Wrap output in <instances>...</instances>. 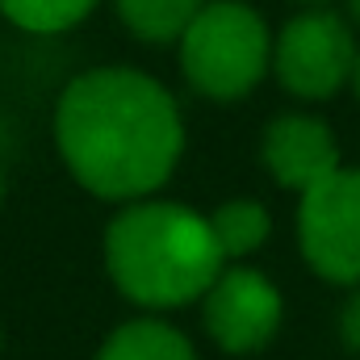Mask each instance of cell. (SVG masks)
Instances as JSON below:
<instances>
[{
	"mask_svg": "<svg viewBox=\"0 0 360 360\" xmlns=\"http://www.w3.org/2000/svg\"><path fill=\"white\" fill-rule=\"evenodd\" d=\"M55 147L68 172L105 201L151 197L176 172L184 122L155 76L134 68H92L55 105Z\"/></svg>",
	"mask_w": 360,
	"mask_h": 360,
	"instance_id": "cell-1",
	"label": "cell"
},
{
	"mask_svg": "<svg viewBox=\"0 0 360 360\" xmlns=\"http://www.w3.org/2000/svg\"><path fill=\"white\" fill-rule=\"evenodd\" d=\"M105 264L113 285L151 310L188 306L210 293L226 256L210 218L176 201H130L105 231Z\"/></svg>",
	"mask_w": 360,
	"mask_h": 360,
	"instance_id": "cell-2",
	"label": "cell"
},
{
	"mask_svg": "<svg viewBox=\"0 0 360 360\" xmlns=\"http://www.w3.org/2000/svg\"><path fill=\"white\" fill-rule=\"evenodd\" d=\"M272 63L269 25L239 0H210L180 34V72L210 101H239Z\"/></svg>",
	"mask_w": 360,
	"mask_h": 360,
	"instance_id": "cell-3",
	"label": "cell"
},
{
	"mask_svg": "<svg viewBox=\"0 0 360 360\" xmlns=\"http://www.w3.org/2000/svg\"><path fill=\"white\" fill-rule=\"evenodd\" d=\"M297 239L319 276L340 285L360 281V168H340L302 193Z\"/></svg>",
	"mask_w": 360,
	"mask_h": 360,
	"instance_id": "cell-4",
	"label": "cell"
},
{
	"mask_svg": "<svg viewBox=\"0 0 360 360\" xmlns=\"http://www.w3.org/2000/svg\"><path fill=\"white\" fill-rule=\"evenodd\" d=\"M272 68L293 96L327 101L331 92L344 89V80H352V68H356L352 30L335 13L310 8L293 17L272 42Z\"/></svg>",
	"mask_w": 360,
	"mask_h": 360,
	"instance_id": "cell-5",
	"label": "cell"
},
{
	"mask_svg": "<svg viewBox=\"0 0 360 360\" xmlns=\"http://www.w3.org/2000/svg\"><path fill=\"white\" fill-rule=\"evenodd\" d=\"M281 327V293L264 272L222 269L205 293V331L226 352H256Z\"/></svg>",
	"mask_w": 360,
	"mask_h": 360,
	"instance_id": "cell-6",
	"label": "cell"
},
{
	"mask_svg": "<svg viewBox=\"0 0 360 360\" xmlns=\"http://www.w3.org/2000/svg\"><path fill=\"white\" fill-rule=\"evenodd\" d=\"M264 164L276 184L306 193L331 172H340V147L319 117L289 113L276 117L264 134Z\"/></svg>",
	"mask_w": 360,
	"mask_h": 360,
	"instance_id": "cell-7",
	"label": "cell"
},
{
	"mask_svg": "<svg viewBox=\"0 0 360 360\" xmlns=\"http://www.w3.org/2000/svg\"><path fill=\"white\" fill-rule=\"evenodd\" d=\"M96 360H193V344L160 319H134L105 340Z\"/></svg>",
	"mask_w": 360,
	"mask_h": 360,
	"instance_id": "cell-8",
	"label": "cell"
},
{
	"mask_svg": "<svg viewBox=\"0 0 360 360\" xmlns=\"http://www.w3.org/2000/svg\"><path fill=\"white\" fill-rule=\"evenodd\" d=\"M210 0H113L122 25L143 42H180Z\"/></svg>",
	"mask_w": 360,
	"mask_h": 360,
	"instance_id": "cell-9",
	"label": "cell"
},
{
	"mask_svg": "<svg viewBox=\"0 0 360 360\" xmlns=\"http://www.w3.org/2000/svg\"><path fill=\"white\" fill-rule=\"evenodd\" d=\"M210 231L218 239V252L226 260H239V256H252L269 239L272 222L260 201H226L210 214Z\"/></svg>",
	"mask_w": 360,
	"mask_h": 360,
	"instance_id": "cell-10",
	"label": "cell"
},
{
	"mask_svg": "<svg viewBox=\"0 0 360 360\" xmlns=\"http://www.w3.org/2000/svg\"><path fill=\"white\" fill-rule=\"evenodd\" d=\"M96 8V0H0V13L30 34H63L80 25Z\"/></svg>",
	"mask_w": 360,
	"mask_h": 360,
	"instance_id": "cell-11",
	"label": "cell"
},
{
	"mask_svg": "<svg viewBox=\"0 0 360 360\" xmlns=\"http://www.w3.org/2000/svg\"><path fill=\"white\" fill-rule=\"evenodd\" d=\"M344 340L360 352V293L348 302V310H344Z\"/></svg>",
	"mask_w": 360,
	"mask_h": 360,
	"instance_id": "cell-12",
	"label": "cell"
},
{
	"mask_svg": "<svg viewBox=\"0 0 360 360\" xmlns=\"http://www.w3.org/2000/svg\"><path fill=\"white\" fill-rule=\"evenodd\" d=\"M352 84H356V96H360V51H356V68H352Z\"/></svg>",
	"mask_w": 360,
	"mask_h": 360,
	"instance_id": "cell-13",
	"label": "cell"
},
{
	"mask_svg": "<svg viewBox=\"0 0 360 360\" xmlns=\"http://www.w3.org/2000/svg\"><path fill=\"white\" fill-rule=\"evenodd\" d=\"M293 4H310V8H323V4H331V0H293Z\"/></svg>",
	"mask_w": 360,
	"mask_h": 360,
	"instance_id": "cell-14",
	"label": "cell"
},
{
	"mask_svg": "<svg viewBox=\"0 0 360 360\" xmlns=\"http://www.w3.org/2000/svg\"><path fill=\"white\" fill-rule=\"evenodd\" d=\"M348 4H352V17L360 21V0H348Z\"/></svg>",
	"mask_w": 360,
	"mask_h": 360,
	"instance_id": "cell-15",
	"label": "cell"
},
{
	"mask_svg": "<svg viewBox=\"0 0 360 360\" xmlns=\"http://www.w3.org/2000/svg\"><path fill=\"white\" fill-rule=\"evenodd\" d=\"M0 201H4V176H0Z\"/></svg>",
	"mask_w": 360,
	"mask_h": 360,
	"instance_id": "cell-16",
	"label": "cell"
}]
</instances>
